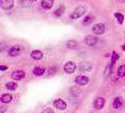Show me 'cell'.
<instances>
[{"label":"cell","mask_w":125,"mask_h":113,"mask_svg":"<svg viewBox=\"0 0 125 113\" xmlns=\"http://www.w3.org/2000/svg\"><path fill=\"white\" fill-rule=\"evenodd\" d=\"M63 69H64V72L66 74H73L75 72V69H76V64L73 61H68V62L65 63Z\"/></svg>","instance_id":"cell-3"},{"label":"cell","mask_w":125,"mask_h":113,"mask_svg":"<svg viewBox=\"0 0 125 113\" xmlns=\"http://www.w3.org/2000/svg\"><path fill=\"white\" fill-rule=\"evenodd\" d=\"M42 113H55L54 112V110L52 109V108H50V107H48V108H46V109H44Z\"/></svg>","instance_id":"cell-26"},{"label":"cell","mask_w":125,"mask_h":113,"mask_svg":"<svg viewBox=\"0 0 125 113\" xmlns=\"http://www.w3.org/2000/svg\"><path fill=\"white\" fill-rule=\"evenodd\" d=\"M18 87V85H17V83H15V82H9V83H7L6 84V88L8 90H15Z\"/></svg>","instance_id":"cell-21"},{"label":"cell","mask_w":125,"mask_h":113,"mask_svg":"<svg viewBox=\"0 0 125 113\" xmlns=\"http://www.w3.org/2000/svg\"><path fill=\"white\" fill-rule=\"evenodd\" d=\"M119 58V55L116 53V52H113L112 54V57H111V64H115V62L117 61V59Z\"/></svg>","instance_id":"cell-25"},{"label":"cell","mask_w":125,"mask_h":113,"mask_svg":"<svg viewBox=\"0 0 125 113\" xmlns=\"http://www.w3.org/2000/svg\"><path fill=\"white\" fill-rule=\"evenodd\" d=\"M118 75H119V76H120V77L125 76V65L119 66V69H118Z\"/></svg>","instance_id":"cell-24"},{"label":"cell","mask_w":125,"mask_h":113,"mask_svg":"<svg viewBox=\"0 0 125 113\" xmlns=\"http://www.w3.org/2000/svg\"><path fill=\"white\" fill-rule=\"evenodd\" d=\"M46 71L44 68H42V67H36L33 70V74L36 75V76H40V75H42L45 73Z\"/></svg>","instance_id":"cell-19"},{"label":"cell","mask_w":125,"mask_h":113,"mask_svg":"<svg viewBox=\"0 0 125 113\" xmlns=\"http://www.w3.org/2000/svg\"><path fill=\"white\" fill-rule=\"evenodd\" d=\"M113 64H110V65H108L106 68H105V70H104V76L105 77H107V76H109V75H111V73H112L113 71Z\"/></svg>","instance_id":"cell-23"},{"label":"cell","mask_w":125,"mask_h":113,"mask_svg":"<svg viewBox=\"0 0 125 113\" xmlns=\"http://www.w3.org/2000/svg\"><path fill=\"white\" fill-rule=\"evenodd\" d=\"M97 42H98V39L93 35H88L84 39V43L88 46H94L97 44Z\"/></svg>","instance_id":"cell-6"},{"label":"cell","mask_w":125,"mask_h":113,"mask_svg":"<svg viewBox=\"0 0 125 113\" xmlns=\"http://www.w3.org/2000/svg\"><path fill=\"white\" fill-rule=\"evenodd\" d=\"M92 69V65L90 63L88 62H82L79 65V70L81 72H90V70Z\"/></svg>","instance_id":"cell-11"},{"label":"cell","mask_w":125,"mask_h":113,"mask_svg":"<svg viewBox=\"0 0 125 113\" xmlns=\"http://www.w3.org/2000/svg\"><path fill=\"white\" fill-rule=\"evenodd\" d=\"M104 103H105V100L103 97L96 98V100L94 102V107H95V109H97V110L102 109L104 107Z\"/></svg>","instance_id":"cell-9"},{"label":"cell","mask_w":125,"mask_h":113,"mask_svg":"<svg viewBox=\"0 0 125 113\" xmlns=\"http://www.w3.org/2000/svg\"><path fill=\"white\" fill-rule=\"evenodd\" d=\"M122 104H123V100H122V98H120V97H116L114 101H113V107L115 108V109H118L119 107L122 106Z\"/></svg>","instance_id":"cell-14"},{"label":"cell","mask_w":125,"mask_h":113,"mask_svg":"<svg viewBox=\"0 0 125 113\" xmlns=\"http://www.w3.org/2000/svg\"><path fill=\"white\" fill-rule=\"evenodd\" d=\"M48 71H49V74H48L49 75H52V74L54 75V74H55V71H56V68H54V69H52V68H51V69H49Z\"/></svg>","instance_id":"cell-27"},{"label":"cell","mask_w":125,"mask_h":113,"mask_svg":"<svg viewBox=\"0 0 125 113\" xmlns=\"http://www.w3.org/2000/svg\"><path fill=\"white\" fill-rule=\"evenodd\" d=\"M88 81H89V79H88V76H86V75H78V76L75 77V83L80 85V86L87 85Z\"/></svg>","instance_id":"cell-7"},{"label":"cell","mask_w":125,"mask_h":113,"mask_svg":"<svg viewBox=\"0 0 125 113\" xmlns=\"http://www.w3.org/2000/svg\"><path fill=\"white\" fill-rule=\"evenodd\" d=\"M85 13H86V8L83 6H78L72 11V13L70 14V17L73 20H75V19H78L82 17Z\"/></svg>","instance_id":"cell-1"},{"label":"cell","mask_w":125,"mask_h":113,"mask_svg":"<svg viewBox=\"0 0 125 113\" xmlns=\"http://www.w3.org/2000/svg\"><path fill=\"white\" fill-rule=\"evenodd\" d=\"M22 52V47L20 45H13L9 50V55L10 56H17L21 54Z\"/></svg>","instance_id":"cell-4"},{"label":"cell","mask_w":125,"mask_h":113,"mask_svg":"<svg viewBox=\"0 0 125 113\" xmlns=\"http://www.w3.org/2000/svg\"><path fill=\"white\" fill-rule=\"evenodd\" d=\"M105 25L103 24V23H99V24H96V25H93L92 27V31H93L94 34L96 35H102L104 34V31H105Z\"/></svg>","instance_id":"cell-2"},{"label":"cell","mask_w":125,"mask_h":113,"mask_svg":"<svg viewBox=\"0 0 125 113\" xmlns=\"http://www.w3.org/2000/svg\"><path fill=\"white\" fill-rule=\"evenodd\" d=\"M14 5L13 0H0V6L3 10L9 11L10 10Z\"/></svg>","instance_id":"cell-5"},{"label":"cell","mask_w":125,"mask_h":113,"mask_svg":"<svg viewBox=\"0 0 125 113\" xmlns=\"http://www.w3.org/2000/svg\"><path fill=\"white\" fill-rule=\"evenodd\" d=\"M54 106L57 108V109H60V110H64V109H66V107H67V104H66V102L62 99H56L55 102H54Z\"/></svg>","instance_id":"cell-10"},{"label":"cell","mask_w":125,"mask_h":113,"mask_svg":"<svg viewBox=\"0 0 125 113\" xmlns=\"http://www.w3.org/2000/svg\"><path fill=\"white\" fill-rule=\"evenodd\" d=\"M122 49H123V50L125 51V44H124V45H123V46H122Z\"/></svg>","instance_id":"cell-29"},{"label":"cell","mask_w":125,"mask_h":113,"mask_svg":"<svg viewBox=\"0 0 125 113\" xmlns=\"http://www.w3.org/2000/svg\"><path fill=\"white\" fill-rule=\"evenodd\" d=\"M66 45H67V47L70 48V49H75V48L78 47V43H77V41L71 40V41H68V42H67Z\"/></svg>","instance_id":"cell-17"},{"label":"cell","mask_w":125,"mask_h":113,"mask_svg":"<svg viewBox=\"0 0 125 113\" xmlns=\"http://www.w3.org/2000/svg\"><path fill=\"white\" fill-rule=\"evenodd\" d=\"M11 100H12V96L10 94L4 93L1 96V102L4 103V104H9V103L11 102Z\"/></svg>","instance_id":"cell-15"},{"label":"cell","mask_w":125,"mask_h":113,"mask_svg":"<svg viewBox=\"0 0 125 113\" xmlns=\"http://www.w3.org/2000/svg\"><path fill=\"white\" fill-rule=\"evenodd\" d=\"M70 92L73 96H79L81 94L82 90L79 88H77V87H73L70 90Z\"/></svg>","instance_id":"cell-20"},{"label":"cell","mask_w":125,"mask_h":113,"mask_svg":"<svg viewBox=\"0 0 125 113\" xmlns=\"http://www.w3.org/2000/svg\"><path fill=\"white\" fill-rule=\"evenodd\" d=\"M42 56H43V54H42V51L34 50L31 52V57L33 59H35V60H40V59H42Z\"/></svg>","instance_id":"cell-12"},{"label":"cell","mask_w":125,"mask_h":113,"mask_svg":"<svg viewBox=\"0 0 125 113\" xmlns=\"http://www.w3.org/2000/svg\"><path fill=\"white\" fill-rule=\"evenodd\" d=\"M7 69H8L7 66H4V65H1V66H0V70H1V71H5V70H7Z\"/></svg>","instance_id":"cell-28"},{"label":"cell","mask_w":125,"mask_h":113,"mask_svg":"<svg viewBox=\"0 0 125 113\" xmlns=\"http://www.w3.org/2000/svg\"><path fill=\"white\" fill-rule=\"evenodd\" d=\"M54 0H42V7L44 10H50L53 7Z\"/></svg>","instance_id":"cell-13"},{"label":"cell","mask_w":125,"mask_h":113,"mask_svg":"<svg viewBox=\"0 0 125 113\" xmlns=\"http://www.w3.org/2000/svg\"><path fill=\"white\" fill-rule=\"evenodd\" d=\"M114 15H115V18L117 19V21L119 22V24H122V23H123V21H124V15H123L122 13L116 12Z\"/></svg>","instance_id":"cell-22"},{"label":"cell","mask_w":125,"mask_h":113,"mask_svg":"<svg viewBox=\"0 0 125 113\" xmlns=\"http://www.w3.org/2000/svg\"><path fill=\"white\" fill-rule=\"evenodd\" d=\"M94 21V17L92 15H87L85 18L83 19V25H89Z\"/></svg>","instance_id":"cell-18"},{"label":"cell","mask_w":125,"mask_h":113,"mask_svg":"<svg viewBox=\"0 0 125 113\" xmlns=\"http://www.w3.org/2000/svg\"><path fill=\"white\" fill-rule=\"evenodd\" d=\"M32 2H35V1H37V0H31Z\"/></svg>","instance_id":"cell-30"},{"label":"cell","mask_w":125,"mask_h":113,"mask_svg":"<svg viewBox=\"0 0 125 113\" xmlns=\"http://www.w3.org/2000/svg\"><path fill=\"white\" fill-rule=\"evenodd\" d=\"M64 12H65V7L63 6V5H61V6H59L54 11V15L56 16V17H60V16H62Z\"/></svg>","instance_id":"cell-16"},{"label":"cell","mask_w":125,"mask_h":113,"mask_svg":"<svg viewBox=\"0 0 125 113\" xmlns=\"http://www.w3.org/2000/svg\"><path fill=\"white\" fill-rule=\"evenodd\" d=\"M25 76V73L23 71V70L14 71L12 74H11L12 79H15V80H21V79H23Z\"/></svg>","instance_id":"cell-8"}]
</instances>
